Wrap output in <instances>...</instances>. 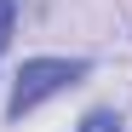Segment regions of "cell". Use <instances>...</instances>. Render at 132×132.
<instances>
[{
	"instance_id": "obj_2",
	"label": "cell",
	"mask_w": 132,
	"mask_h": 132,
	"mask_svg": "<svg viewBox=\"0 0 132 132\" xmlns=\"http://www.w3.org/2000/svg\"><path fill=\"white\" fill-rule=\"evenodd\" d=\"M75 132H126V126H121V115H115V109H86Z\"/></svg>"
},
{
	"instance_id": "obj_3",
	"label": "cell",
	"mask_w": 132,
	"mask_h": 132,
	"mask_svg": "<svg viewBox=\"0 0 132 132\" xmlns=\"http://www.w3.org/2000/svg\"><path fill=\"white\" fill-rule=\"evenodd\" d=\"M17 0H0V57H6V46H12V35H17Z\"/></svg>"
},
{
	"instance_id": "obj_1",
	"label": "cell",
	"mask_w": 132,
	"mask_h": 132,
	"mask_svg": "<svg viewBox=\"0 0 132 132\" xmlns=\"http://www.w3.org/2000/svg\"><path fill=\"white\" fill-rule=\"evenodd\" d=\"M92 75V57H57V52H40V57H23V69L12 80V98H6V121H23L35 115L46 98L69 92Z\"/></svg>"
}]
</instances>
